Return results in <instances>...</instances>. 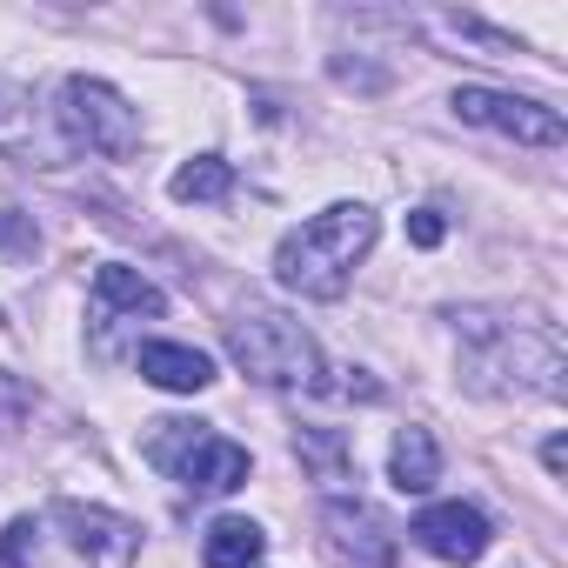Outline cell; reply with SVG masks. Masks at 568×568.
Wrapping results in <instances>:
<instances>
[{"instance_id": "obj_8", "label": "cell", "mask_w": 568, "mask_h": 568, "mask_svg": "<svg viewBox=\"0 0 568 568\" xmlns=\"http://www.w3.org/2000/svg\"><path fill=\"white\" fill-rule=\"evenodd\" d=\"M322 528H328V548L342 568H395V528L368 508V501H328L322 508Z\"/></svg>"}, {"instance_id": "obj_7", "label": "cell", "mask_w": 568, "mask_h": 568, "mask_svg": "<svg viewBox=\"0 0 568 568\" xmlns=\"http://www.w3.org/2000/svg\"><path fill=\"white\" fill-rule=\"evenodd\" d=\"M448 108L462 121H475V128H495V134L521 141V148H561V134H568L555 108H541L528 94H501V88H455Z\"/></svg>"}, {"instance_id": "obj_12", "label": "cell", "mask_w": 568, "mask_h": 568, "mask_svg": "<svg viewBox=\"0 0 568 568\" xmlns=\"http://www.w3.org/2000/svg\"><path fill=\"white\" fill-rule=\"evenodd\" d=\"M388 475H395L402 495H428V488L442 481V448H435V435H428V428H402L395 448H388Z\"/></svg>"}, {"instance_id": "obj_19", "label": "cell", "mask_w": 568, "mask_h": 568, "mask_svg": "<svg viewBox=\"0 0 568 568\" xmlns=\"http://www.w3.org/2000/svg\"><path fill=\"white\" fill-rule=\"evenodd\" d=\"M541 468H548V475H561V468H568V448H561V442H548V448H541Z\"/></svg>"}, {"instance_id": "obj_11", "label": "cell", "mask_w": 568, "mask_h": 568, "mask_svg": "<svg viewBox=\"0 0 568 568\" xmlns=\"http://www.w3.org/2000/svg\"><path fill=\"white\" fill-rule=\"evenodd\" d=\"M134 362H141V382H154L168 395H201L214 382V362L201 348H187V342H148Z\"/></svg>"}, {"instance_id": "obj_3", "label": "cell", "mask_w": 568, "mask_h": 568, "mask_svg": "<svg viewBox=\"0 0 568 568\" xmlns=\"http://www.w3.org/2000/svg\"><path fill=\"white\" fill-rule=\"evenodd\" d=\"M227 355L247 382L281 388V395H315L322 388V355L302 335V322L274 315V308H247L227 322Z\"/></svg>"}, {"instance_id": "obj_9", "label": "cell", "mask_w": 568, "mask_h": 568, "mask_svg": "<svg viewBox=\"0 0 568 568\" xmlns=\"http://www.w3.org/2000/svg\"><path fill=\"white\" fill-rule=\"evenodd\" d=\"M408 535H415L435 561H455V568H468V561L488 555V515L468 508V501H435V508H422Z\"/></svg>"}, {"instance_id": "obj_13", "label": "cell", "mask_w": 568, "mask_h": 568, "mask_svg": "<svg viewBox=\"0 0 568 568\" xmlns=\"http://www.w3.org/2000/svg\"><path fill=\"white\" fill-rule=\"evenodd\" d=\"M261 548H267L261 521H247V515H221V521L207 528V541H201V561H207V568H254Z\"/></svg>"}, {"instance_id": "obj_1", "label": "cell", "mask_w": 568, "mask_h": 568, "mask_svg": "<svg viewBox=\"0 0 568 568\" xmlns=\"http://www.w3.org/2000/svg\"><path fill=\"white\" fill-rule=\"evenodd\" d=\"M141 528L94 501H48L0 528V568H134Z\"/></svg>"}, {"instance_id": "obj_6", "label": "cell", "mask_w": 568, "mask_h": 568, "mask_svg": "<svg viewBox=\"0 0 568 568\" xmlns=\"http://www.w3.org/2000/svg\"><path fill=\"white\" fill-rule=\"evenodd\" d=\"M61 108V128H68V141L74 148H88V154H108V161H128L134 148H141V114L108 88V81H94V74H74V81H61V94H54Z\"/></svg>"}, {"instance_id": "obj_14", "label": "cell", "mask_w": 568, "mask_h": 568, "mask_svg": "<svg viewBox=\"0 0 568 568\" xmlns=\"http://www.w3.org/2000/svg\"><path fill=\"white\" fill-rule=\"evenodd\" d=\"M174 201H194V207H214V201H227V187H234V168L221 161V154H194L187 168H174Z\"/></svg>"}, {"instance_id": "obj_2", "label": "cell", "mask_w": 568, "mask_h": 568, "mask_svg": "<svg viewBox=\"0 0 568 568\" xmlns=\"http://www.w3.org/2000/svg\"><path fill=\"white\" fill-rule=\"evenodd\" d=\"M368 247H375V207L335 201V207H322L315 221H302V227L281 234V247H274V281H281L288 295L335 302L348 281H355V267L368 261Z\"/></svg>"}, {"instance_id": "obj_4", "label": "cell", "mask_w": 568, "mask_h": 568, "mask_svg": "<svg viewBox=\"0 0 568 568\" xmlns=\"http://www.w3.org/2000/svg\"><path fill=\"white\" fill-rule=\"evenodd\" d=\"M475 348H468V375L475 388H495V395H561V348L548 328H508V322H475L468 328Z\"/></svg>"}, {"instance_id": "obj_17", "label": "cell", "mask_w": 568, "mask_h": 568, "mask_svg": "<svg viewBox=\"0 0 568 568\" xmlns=\"http://www.w3.org/2000/svg\"><path fill=\"white\" fill-rule=\"evenodd\" d=\"M34 247H41V234H34L28 221H14L8 207H0V254H14V261H34Z\"/></svg>"}, {"instance_id": "obj_18", "label": "cell", "mask_w": 568, "mask_h": 568, "mask_svg": "<svg viewBox=\"0 0 568 568\" xmlns=\"http://www.w3.org/2000/svg\"><path fill=\"white\" fill-rule=\"evenodd\" d=\"M442 234H448V227H442L435 207H415V214H408V241H415V247H442Z\"/></svg>"}, {"instance_id": "obj_10", "label": "cell", "mask_w": 568, "mask_h": 568, "mask_svg": "<svg viewBox=\"0 0 568 568\" xmlns=\"http://www.w3.org/2000/svg\"><path fill=\"white\" fill-rule=\"evenodd\" d=\"M141 315H148V322L168 315V295L154 288L141 267L101 261V267H94V322H101V328H121V322H141Z\"/></svg>"}, {"instance_id": "obj_16", "label": "cell", "mask_w": 568, "mask_h": 568, "mask_svg": "<svg viewBox=\"0 0 568 568\" xmlns=\"http://www.w3.org/2000/svg\"><path fill=\"white\" fill-rule=\"evenodd\" d=\"M34 415V388L21 382V375H8V368H0V435H8V428H21Z\"/></svg>"}, {"instance_id": "obj_5", "label": "cell", "mask_w": 568, "mask_h": 568, "mask_svg": "<svg viewBox=\"0 0 568 568\" xmlns=\"http://www.w3.org/2000/svg\"><path fill=\"white\" fill-rule=\"evenodd\" d=\"M148 462L168 468L187 495H234L247 481V448L214 435V428H201V422H154Z\"/></svg>"}, {"instance_id": "obj_15", "label": "cell", "mask_w": 568, "mask_h": 568, "mask_svg": "<svg viewBox=\"0 0 568 568\" xmlns=\"http://www.w3.org/2000/svg\"><path fill=\"white\" fill-rule=\"evenodd\" d=\"M295 455L328 481V488H342V481H355V448L335 435V428H302L295 435Z\"/></svg>"}]
</instances>
